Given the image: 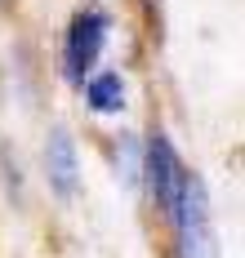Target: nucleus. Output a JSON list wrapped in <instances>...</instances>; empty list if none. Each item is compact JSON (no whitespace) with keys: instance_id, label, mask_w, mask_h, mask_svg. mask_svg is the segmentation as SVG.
I'll return each instance as SVG.
<instances>
[{"instance_id":"obj_1","label":"nucleus","mask_w":245,"mask_h":258,"mask_svg":"<svg viewBox=\"0 0 245 258\" xmlns=\"http://www.w3.org/2000/svg\"><path fill=\"white\" fill-rule=\"evenodd\" d=\"M169 227H174V254L178 258H214V218H210V191L205 182L188 169L183 191L169 209Z\"/></svg>"},{"instance_id":"obj_2","label":"nucleus","mask_w":245,"mask_h":258,"mask_svg":"<svg viewBox=\"0 0 245 258\" xmlns=\"http://www.w3.org/2000/svg\"><path fill=\"white\" fill-rule=\"evenodd\" d=\"M138 178L147 182L156 209L169 218V209H174L178 191H183V178H188V165H183V156L174 152V143H169L165 129H152V134H147V147H143V174H138Z\"/></svg>"},{"instance_id":"obj_3","label":"nucleus","mask_w":245,"mask_h":258,"mask_svg":"<svg viewBox=\"0 0 245 258\" xmlns=\"http://www.w3.org/2000/svg\"><path fill=\"white\" fill-rule=\"evenodd\" d=\"M107 31H111V18L103 9H81L72 18L67 40H63V72L76 80V85L98 72V58L107 49Z\"/></svg>"},{"instance_id":"obj_4","label":"nucleus","mask_w":245,"mask_h":258,"mask_svg":"<svg viewBox=\"0 0 245 258\" xmlns=\"http://www.w3.org/2000/svg\"><path fill=\"white\" fill-rule=\"evenodd\" d=\"M45 178H49V191L58 201H72L76 187H81V156H76V143L67 129H49V143H45Z\"/></svg>"},{"instance_id":"obj_5","label":"nucleus","mask_w":245,"mask_h":258,"mask_svg":"<svg viewBox=\"0 0 245 258\" xmlns=\"http://www.w3.org/2000/svg\"><path fill=\"white\" fill-rule=\"evenodd\" d=\"M81 85H85V103L94 107L98 116H111V111L125 107V76L120 72H94Z\"/></svg>"}]
</instances>
